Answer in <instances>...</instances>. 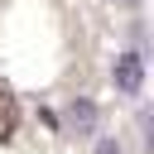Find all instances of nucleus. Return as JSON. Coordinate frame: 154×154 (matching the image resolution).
Listing matches in <instances>:
<instances>
[{"label":"nucleus","instance_id":"7ed1b4c3","mask_svg":"<svg viewBox=\"0 0 154 154\" xmlns=\"http://www.w3.org/2000/svg\"><path fill=\"white\" fill-rule=\"evenodd\" d=\"M111 144H116V140H101V149H96V154H120V149H111Z\"/></svg>","mask_w":154,"mask_h":154},{"label":"nucleus","instance_id":"f257e3e1","mask_svg":"<svg viewBox=\"0 0 154 154\" xmlns=\"http://www.w3.org/2000/svg\"><path fill=\"white\" fill-rule=\"evenodd\" d=\"M111 77H116V87H120V91H140V82H144V58H140L135 48H130V53H120Z\"/></svg>","mask_w":154,"mask_h":154},{"label":"nucleus","instance_id":"f03ea898","mask_svg":"<svg viewBox=\"0 0 154 154\" xmlns=\"http://www.w3.org/2000/svg\"><path fill=\"white\" fill-rule=\"evenodd\" d=\"M67 125L82 130V135H91V130H96V106H91V101H72V106H67Z\"/></svg>","mask_w":154,"mask_h":154}]
</instances>
